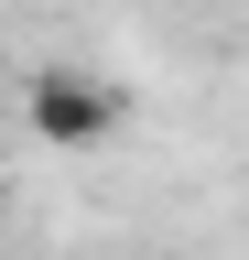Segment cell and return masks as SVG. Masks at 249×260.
<instances>
[{"label":"cell","instance_id":"6da1fadb","mask_svg":"<svg viewBox=\"0 0 249 260\" xmlns=\"http://www.w3.org/2000/svg\"><path fill=\"white\" fill-rule=\"evenodd\" d=\"M119 119H130V87L87 76V65H33V76H22V130L54 141V152H98V141H119Z\"/></svg>","mask_w":249,"mask_h":260}]
</instances>
